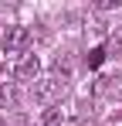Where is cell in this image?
I'll list each match as a JSON object with an SVG mask.
<instances>
[{"mask_svg": "<svg viewBox=\"0 0 122 126\" xmlns=\"http://www.w3.org/2000/svg\"><path fill=\"white\" fill-rule=\"evenodd\" d=\"M61 95H64V79L61 75H44V79L34 82V99L41 106H54Z\"/></svg>", "mask_w": 122, "mask_h": 126, "instance_id": "cell-1", "label": "cell"}, {"mask_svg": "<svg viewBox=\"0 0 122 126\" xmlns=\"http://www.w3.org/2000/svg\"><path fill=\"white\" fill-rule=\"evenodd\" d=\"M31 44V31L27 27H7L3 34V55H27Z\"/></svg>", "mask_w": 122, "mask_h": 126, "instance_id": "cell-2", "label": "cell"}, {"mask_svg": "<svg viewBox=\"0 0 122 126\" xmlns=\"http://www.w3.org/2000/svg\"><path fill=\"white\" fill-rule=\"evenodd\" d=\"M37 75H41V62H37V55H20L17 65H14V79L17 82H37Z\"/></svg>", "mask_w": 122, "mask_h": 126, "instance_id": "cell-3", "label": "cell"}, {"mask_svg": "<svg viewBox=\"0 0 122 126\" xmlns=\"http://www.w3.org/2000/svg\"><path fill=\"white\" fill-rule=\"evenodd\" d=\"M0 106H3V109L17 106V89H14V82H0Z\"/></svg>", "mask_w": 122, "mask_h": 126, "instance_id": "cell-4", "label": "cell"}, {"mask_svg": "<svg viewBox=\"0 0 122 126\" xmlns=\"http://www.w3.org/2000/svg\"><path fill=\"white\" fill-rule=\"evenodd\" d=\"M102 62H105V48H92L88 51V68H98Z\"/></svg>", "mask_w": 122, "mask_h": 126, "instance_id": "cell-5", "label": "cell"}, {"mask_svg": "<svg viewBox=\"0 0 122 126\" xmlns=\"http://www.w3.org/2000/svg\"><path fill=\"white\" fill-rule=\"evenodd\" d=\"M44 126H61V112L58 109H48L44 112Z\"/></svg>", "mask_w": 122, "mask_h": 126, "instance_id": "cell-6", "label": "cell"}, {"mask_svg": "<svg viewBox=\"0 0 122 126\" xmlns=\"http://www.w3.org/2000/svg\"><path fill=\"white\" fill-rule=\"evenodd\" d=\"M112 7H119V0H102L98 3V10H112Z\"/></svg>", "mask_w": 122, "mask_h": 126, "instance_id": "cell-7", "label": "cell"}]
</instances>
